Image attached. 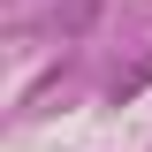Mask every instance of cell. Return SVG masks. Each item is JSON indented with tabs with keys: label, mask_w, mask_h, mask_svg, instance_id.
Wrapping results in <instances>:
<instances>
[{
	"label": "cell",
	"mask_w": 152,
	"mask_h": 152,
	"mask_svg": "<svg viewBox=\"0 0 152 152\" xmlns=\"http://www.w3.org/2000/svg\"><path fill=\"white\" fill-rule=\"evenodd\" d=\"M145 84H152V53L137 61V69H122V76H114V107H122V99H137Z\"/></svg>",
	"instance_id": "6da1fadb"
}]
</instances>
